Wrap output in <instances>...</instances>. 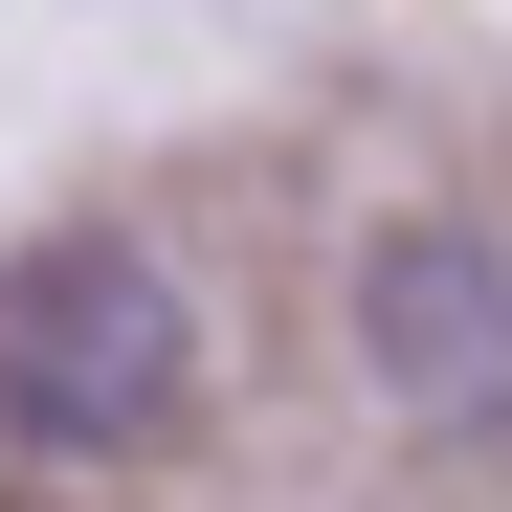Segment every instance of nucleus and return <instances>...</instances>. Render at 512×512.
I'll return each instance as SVG.
<instances>
[{
	"label": "nucleus",
	"instance_id": "1",
	"mask_svg": "<svg viewBox=\"0 0 512 512\" xmlns=\"http://www.w3.org/2000/svg\"><path fill=\"white\" fill-rule=\"evenodd\" d=\"M201 423V290L156 268L134 223H45L0 245V446L45 468H134Z\"/></svg>",
	"mask_w": 512,
	"mask_h": 512
},
{
	"label": "nucleus",
	"instance_id": "2",
	"mask_svg": "<svg viewBox=\"0 0 512 512\" xmlns=\"http://www.w3.org/2000/svg\"><path fill=\"white\" fill-rule=\"evenodd\" d=\"M357 379H379L401 446H446V468L512 446V245L490 223H379L357 245Z\"/></svg>",
	"mask_w": 512,
	"mask_h": 512
}]
</instances>
